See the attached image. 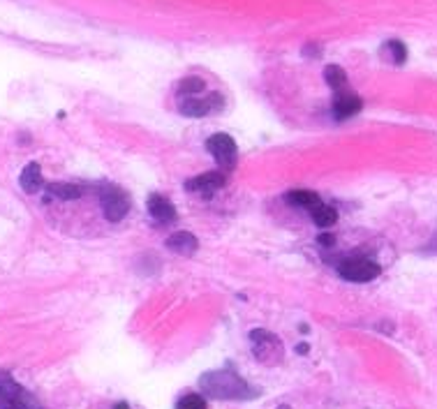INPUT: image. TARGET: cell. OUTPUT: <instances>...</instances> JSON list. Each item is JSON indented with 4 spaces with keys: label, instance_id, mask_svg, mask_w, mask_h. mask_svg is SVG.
Masks as SVG:
<instances>
[{
    "label": "cell",
    "instance_id": "9a60e30c",
    "mask_svg": "<svg viewBox=\"0 0 437 409\" xmlns=\"http://www.w3.org/2000/svg\"><path fill=\"white\" fill-rule=\"evenodd\" d=\"M382 54L389 56V61L396 63V65H402L407 61V49L400 39H389V42L382 47Z\"/></svg>",
    "mask_w": 437,
    "mask_h": 409
},
{
    "label": "cell",
    "instance_id": "7402d4cb",
    "mask_svg": "<svg viewBox=\"0 0 437 409\" xmlns=\"http://www.w3.org/2000/svg\"><path fill=\"white\" fill-rule=\"evenodd\" d=\"M114 409H130V405H128V402H118Z\"/></svg>",
    "mask_w": 437,
    "mask_h": 409
},
{
    "label": "cell",
    "instance_id": "52a82bcc",
    "mask_svg": "<svg viewBox=\"0 0 437 409\" xmlns=\"http://www.w3.org/2000/svg\"><path fill=\"white\" fill-rule=\"evenodd\" d=\"M100 203H102L104 217H107L109 222H121L130 210V197L125 194V190L114 188V186L102 190Z\"/></svg>",
    "mask_w": 437,
    "mask_h": 409
},
{
    "label": "cell",
    "instance_id": "4fadbf2b",
    "mask_svg": "<svg viewBox=\"0 0 437 409\" xmlns=\"http://www.w3.org/2000/svg\"><path fill=\"white\" fill-rule=\"evenodd\" d=\"M284 201L291 203V206H301V208H313L315 203H320V197L310 190H291V192L284 194Z\"/></svg>",
    "mask_w": 437,
    "mask_h": 409
},
{
    "label": "cell",
    "instance_id": "7c38bea8",
    "mask_svg": "<svg viewBox=\"0 0 437 409\" xmlns=\"http://www.w3.org/2000/svg\"><path fill=\"white\" fill-rule=\"evenodd\" d=\"M19 183H21V188L28 194L37 192V190L44 186V178H42V169H39V164L30 162L28 167L21 171V176H19Z\"/></svg>",
    "mask_w": 437,
    "mask_h": 409
},
{
    "label": "cell",
    "instance_id": "8992f818",
    "mask_svg": "<svg viewBox=\"0 0 437 409\" xmlns=\"http://www.w3.org/2000/svg\"><path fill=\"white\" fill-rule=\"evenodd\" d=\"M224 107V97L220 93H211L208 97H183L178 102V111L190 118H204L211 114H217Z\"/></svg>",
    "mask_w": 437,
    "mask_h": 409
},
{
    "label": "cell",
    "instance_id": "6da1fadb",
    "mask_svg": "<svg viewBox=\"0 0 437 409\" xmlns=\"http://www.w3.org/2000/svg\"><path fill=\"white\" fill-rule=\"evenodd\" d=\"M200 384L204 388V393H208L211 398H217V400H250V398H255V388L231 370L206 372L200 379Z\"/></svg>",
    "mask_w": 437,
    "mask_h": 409
},
{
    "label": "cell",
    "instance_id": "ffe728a7",
    "mask_svg": "<svg viewBox=\"0 0 437 409\" xmlns=\"http://www.w3.org/2000/svg\"><path fill=\"white\" fill-rule=\"evenodd\" d=\"M322 54V49L320 47H317V44L315 42H310L308 44V47L306 49H303V56H320Z\"/></svg>",
    "mask_w": 437,
    "mask_h": 409
},
{
    "label": "cell",
    "instance_id": "5b68a950",
    "mask_svg": "<svg viewBox=\"0 0 437 409\" xmlns=\"http://www.w3.org/2000/svg\"><path fill=\"white\" fill-rule=\"evenodd\" d=\"M206 148L208 153L215 157V162L220 164L222 171H231L236 167L238 162V148L234 139H231L229 134H224V132H217V134H213L211 139L206 141Z\"/></svg>",
    "mask_w": 437,
    "mask_h": 409
},
{
    "label": "cell",
    "instance_id": "d6986e66",
    "mask_svg": "<svg viewBox=\"0 0 437 409\" xmlns=\"http://www.w3.org/2000/svg\"><path fill=\"white\" fill-rule=\"evenodd\" d=\"M204 90V81L197 77H190V79H183L181 83H178V93H185V95H192V93H202Z\"/></svg>",
    "mask_w": 437,
    "mask_h": 409
},
{
    "label": "cell",
    "instance_id": "7a4b0ae2",
    "mask_svg": "<svg viewBox=\"0 0 437 409\" xmlns=\"http://www.w3.org/2000/svg\"><path fill=\"white\" fill-rule=\"evenodd\" d=\"M0 409H42L37 400L8 372H0Z\"/></svg>",
    "mask_w": 437,
    "mask_h": 409
},
{
    "label": "cell",
    "instance_id": "30bf717a",
    "mask_svg": "<svg viewBox=\"0 0 437 409\" xmlns=\"http://www.w3.org/2000/svg\"><path fill=\"white\" fill-rule=\"evenodd\" d=\"M148 213L153 215L157 222H171L176 217V208L167 197L150 194L148 197Z\"/></svg>",
    "mask_w": 437,
    "mask_h": 409
},
{
    "label": "cell",
    "instance_id": "3957f363",
    "mask_svg": "<svg viewBox=\"0 0 437 409\" xmlns=\"http://www.w3.org/2000/svg\"><path fill=\"white\" fill-rule=\"evenodd\" d=\"M250 345H253V354L255 359L264 363V366H278L284 356L282 342L278 340V335L269 333V331H253L250 333Z\"/></svg>",
    "mask_w": 437,
    "mask_h": 409
},
{
    "label": "cell",
    "instance_id": "2e32d148",
    "mask_svg": "<svg viewBox=\"0 0 437 409\" xmlns=\"http://www.w3.org/2000/svg\"><path fill=\"white\" fill-rule=\"evenodd\" d=\"M49 194L58 197V199H63V201H72V199H79V197H81V188L72 186V183H54V186H49Z\"/></svg>",
    "mask_w": 437,
    "mask_h": 409
},
{
    "label": "cell",
    "instance_id": "ac0fdd59",
    "mask_svg": "<svg viewBox=\"0 0 437 409\" xmlns=\"http://www.w3.org/2000/svg\"><path fill=\"white\" fill-rule=\"evenodd\" d=\"M176 409H208V407H206V400H204L202 395L188 393V395H183V398H178Z\"/></svg>",
    "mask_w": 437,
    "mask_h": 409
},
{
    "label": "cell",
    "instance_id": "5bb4252c",
    "mask_svg": "<svg viewBox=\"0 0 437 409\" xmlns=\"http://www.w3.org/2000/svg\"><path fill=\"white\" fill-rule=\"evenodd\" d=\"M310 217H313L315 224H320V227H331V224L338 220V210L333 206H327V203L320 201L310 208Z\"/></svg>",
    "mask_w": 437,
    "mask_h": 409
},
{
    "label": "cell",
    "instance_id": "ba28073f",
    "mask_svg": "<svg viewBox=\"0 0 437 409\" xmlns=\"http://www.w3.org/2000/svg\"><path fill=\"white\" fill-rule=\"evenodd\" d=\"M361 109H363L361 97L352 93V90H338L333 97V104H331V111H333L338 121H347V118L359 114Z\"/></svg>",
    "mask_w": 437,
    "mask_h": 409
},
{
    "label": "cell",
    "instance_id": "8fae6325",
    "mask_svg": "<svg viewBox=\"0 0 437 409\" xmlns=\"http://www.w3.org/2000/svg\"><path fill=\"white\" fill-rule=\"evenodd\" d=\"M197 239L192 234L188 232H176V234H171L169 239H167V248L171 250V252H176V255H183V257H190V255H195L197 252Z\"/></svg>",
    "mask_w": 437,
    "mask_h": 409
},
{
    "label": "cell",
    "instance_id": "e0dca14e",
    "mask_svg": "<svg viewBox=\"0 0 437 409\" xmlns=\"http://www.w3.org/2000/svg\"><path fill=\"white\" fill-rule=\"evenodd\" d=\"M324 79H327V83L336 90V93L345 88V83H347L345 70L338 68V65H327V68H324Z\"/></svg>",
    "mask_w": 437,
    "mask_h": 409
},
{
    "label": "cell",
    "instance_id": "9c48e42d",
    "mask_svg": "<svg viewBox=\"0 0 437 409\" xmlns=\"http://www.w3.org/2000/svg\"><path fill=\"white\" fill-rule=\"evenodd\" d=\"M224 181H227V176H224L222 171H208V174H202L185 181V190L200 192V194H211L215 192V190H220L224 186Z\"/></svg>",
    "mask_w": 437,
    "mask_h": 409
},
{
    "label": "cell",
    "instance_id": "277c9868",
    "mask_svg": "<svg viewBox=\"0 0 437 409\" xmlns=\"http://www.w3.org/2000/svg\"><path fill=\"white\" fill-rule=\"evenodd\" d=\"M338 273L347 282H370L380 275V263L366 259V257H352V259L338 263Z\"/></svg>",
    "mask_w": 437,
    "mask_h": 409
},
{
    "label": "cell",
    "instance_id": "44dd1931",
    "mask_svg": "<svg viewBox=\"0 0 437 409\" xmlns=\"http://www.w3.org/2000/svg\"><path fill=\"white\" fill-rule=\"evenodd\" d=\"M320 243H322L324 248H331V246H336V239L331 234H322L320 236Z\"/></svg>",
    "mask_w": 437,
    "mask_h": 409
},
{
    "label": "cell",
    "instance_id": "603a6c76",
    "mask_svg": "<svg viewBox=\"0 0 437 409\" xmlns=\"http://www.w3.org/2000/svg\"><path fill=\"white\" fill-rule=\"evenodd\" d=\"M280 409H289V407H280Z\"/></svg>",
    "mask_w": 437,
    "mask_h": 409
}]
</instances>
